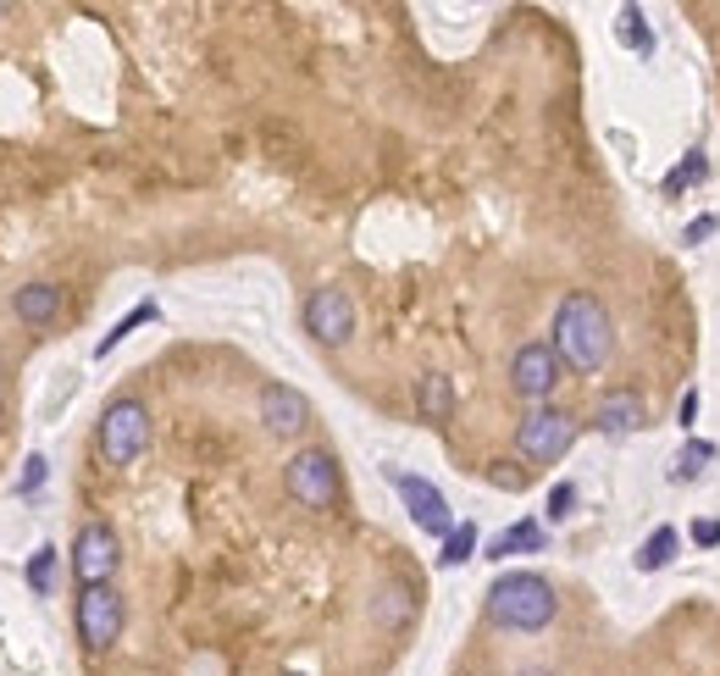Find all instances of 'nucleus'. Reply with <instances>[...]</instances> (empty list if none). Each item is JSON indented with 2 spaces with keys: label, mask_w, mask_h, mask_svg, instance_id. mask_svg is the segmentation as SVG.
<instances>
[{
  "label": "nucleus",
  "mask_w": 720,
  "mask_h": 676,
  "mask_svg": "<svg viewBox=\"0 0 720 676\" xmlns=\"http://www.w3.org/2000/svg\"><path fill=\"white\" fill-rule=\"evenodd\" d=\"M0 18H7V7H0Z\"/></svg>",
  "instance_id": "c756f323"
},
{
  "label": "nucleus",
  "mask_w": 720,
  "mask_h": 676,
  "mask_svg": "<svg viewBox=\"0 0 720 676\" xmlns=\"http://www.w3.org/2000/svg\"><path fill=\"white\" fill-rule=\"evenodd\" d=\"M156 316H161V305H156V299H139V305H134V310H128V316H123V321H117V327H112L106 338H100V345H95V356L106 361V356H112V350L123 345V338H128V332H134L139 321H156Z\"/></svg>",
  "instance_id": "f3484780"
},
{
  "label": "nucleus",
  "mask_w": 720,
  "mask_h": 676,
  "mask_svg": "<svg viewBox=\"0 0 720 676\" xmlns=\"http://www.w3.org/2000/svg\"><path fill=\"white\" fill-rule=\"evenodd\" d=\"M692 543L698 549H720V521L709 516V521H692Z\"/></svg>",
  "instance_id": "bb28decb"
},
{
  "label": "nucleus",
  "mask_w": 720,
  "mask_h": 676,
  "mask_svg": "<svg viewBox=\"0 0 720 676\" xmlns=\"http://www.w3.org/2000/svg\"><path fill=\"white\" fill-rule=\"evenodd\" d=\"M709 461H714V444H703V439H687V444L676 450V483L698 477V472H703Z\"/></svg>",
  "instance_id": "aec40b11"
},
{
  "label": "nucleus",
  "mask_w": 720,
  "mask_h": 676,
  "mask_svg": "<svg viewBox=\"0 0 720 676\" xmlns=\"http://www.w3.org/2000/svg\"><path fill=\"white\" fill-rule=\"evenodd\" d=\"M261 422H266L272 439H299L310 427V400L288 383H266L261 389Z\"/></svg>",
  "instance_id": "9b49d317"
},
{
  "label": "nucleus",
  "mask_w": 720,
  "mask_h": 676,
  "mask_svg": "<svg viewBox=\"0 0 720 676\" xmlns=\"http://www.w3.org/2000/svg\"><path fill=\"white\" fill-rule=\"evenodd\" d=\"M12 310H18V321L45 327V321L62 316V288H56V283H23L18 299H12Z\"/></svg>",
  "instance_id": "ddd939ff"
},
{
  "label": "nucleus",
  "mask_w": 720,
  "mask_h": 676,
  "mask_svg": "<svg viewBox=\"0 0 720 676\" xmlns=\"http://www.w3.org/2000/svg\"><path fill=\"white\" fill-rule=\"evenodd\" d=\"M554 610H560V599L538 571H505L488 588V621L505 632H543L554 621Z\"/></svg>",
  "instance_id": "f03ea898"
},
{
  "label": "nucleus",
  "mask_w": 720,
  "mask_h": 676,
  "mask_svg": "<svg viewBox=\"0 0 720 676\" xmlns=\"http://www.w3.org/2000/svg\"><path fill=\"white\" fill-rule=\"evenodd\" d=\"M593 427H599L604 439H632V433L648 427V405H643L632 389H610V394H599V405H593Z\"/></svg>",
  "instance_id": "f8f14e48"
},
{
  "label": "nucleus",
  "mask_w": 720,
  "mask_h": 676,
  "mask_svg": "<svg viewBox=\"0 0 720 676\" xmlns=\"http://www.w3.org/2000/svg\"><path fill=\"white\" fill-rule=\"evenodd\" d=\"M283 483L288 494L305 505V510H327L338 499V461L327 450H299L288 466H283Z\"/></svg>",
  "instance_id": "39448f33"
},
{
  "label": "nucleus",
  "mask_w": 720,
  "mask_h": 676,
  "mask_svg": "<svg viewBox=\"0 0 720 676\" xmlns=\"http://www.w3.org/2000/svg\"><path fill=\"white\" fill-rule=\"evenodd\" d=\"M145 444H150V411H145V400H134V394L112 400L100 411V455L112 466H134L145 455Z\"/></svg>",
  "instance_id": "7ed1b4c3"
},
{
  "label": "nucleus",
  "mask_w": 720,
  "mask_h": 676,
  "mask_svg": "<svg viewBox=\"0 0 720 676\" xmlns=\"http://www.w3.org/2000/svg\"><path fill=\"white\" fill-rule=\"evenodd\" d=\"M714 228H720V216H698V222H687L681 244H703V239H714Z\"/></svg>",
  "instance_id": "a878e982"
},
{
  "label": "nucleus",
  "mask_w": 720,
  "mask_h": 676,
  "mask_svg": "<svg viewBox=\"0 0 720 676\" xmlns=\"http://www.w3.org/2000/svg\"><path fill=\"white\" fill-rule=\"evenodd\" d=\"M389 483L400 488V499H405V510H411V521L422 527V532H433V538H449L455 532V516H449V499L427 483V477H411V472H389Z\"/></svg>",
  "instance_id": "1a4fd4ad"
},
{
  "label": "nucleus",
  "mask_w": 720,
  "mask_h": 676,
  "mask_svg": "<svg viewBox=\"0 0 720 676\" xmlns=\"http://www.w3.org/2000/svg\"><path fill=\"white\" fill-rule=\"evenodd\" d=\"M676 422L692 433V422H698V389H687V394H681V405H676Z\"/></svg>",
  "instance_id": "cd10ccee"
},
{
  "label": "nucleus",
  "mask_w": 720,
  "mask_h": 676,
  "mask_svg": "<svg viewBox=\"0 0 720 676\" xmlns=\"http://www.w3.org/2000/svg\"><path fill=\"white\" fill-rule=\"evenodd\" d=\"M554 383H560V356H554V345H521L516 361H510V389H516L521 400H549Z\"/></svg>",
  "instance_id": "9d476101"
},
{
  "label": "nucleus",
  "mask_w": 720,
  "mask_h": 676,
  "mask_svg": "<svg viewBox=\"0 0 720 676\" xmlns=\"http://www.w3.org/2000/svg\"><path fill=\"white\" fill-rule=\"evenodd\" d=\"M554 356H560V367H576V372H599L615 356L610 310L593 294L576 288V294L560 299V310H554Z\"/></svg>",
  "instance_id": "f257e3e1"
},
{
  "label": "nucleus",
  "mask_w": 720,
  "mask_h": 676,
  "mask_svg": "<svg viewBox=\"0 0 720 676\" xmlns=\"http://www.w3.org/2000/svg\"><path fill=\"white\" fill-rule=\"evenodd\" d=\"M416 411H422L427 422H449V411H455V389H449L444 372H427V378L416 383Z\"/></svg>",
  "instance_id": "2eb2a0df"
},
{
  "label": "nucleus",
  "mask_w": 720,
  "mask_h": 676,
  "mask_svg": "<svg viewBox=\"0 0 720 676\" xmlns=\"http://www.w3.org/2000/svg\"><path fill=\"white\" fill-rule=\"evenodd\" d=\"M521 676H549V670H521Z\"/></svg>",
  "instance_id": "c85d7f7f"
},
{
  "label": "nucleus",
  "mask_w": 720,
  "mask_h": 676,
  "mask_svg": "<svg viewBox=\"0 0 720 676\" xmlns=\"http://www.w3.org/2000/svg\"><path fill=\"white\" fill-rule=\"evenodd\" d=\"M571 505H576V488H571V483H554V488H549V521H565Z\"/></svg>",
  "instance_id": "393cba45"
},
{
  "label": "nucleus",
  "mask_w": 720,
  "mask_h": 676,
  "mask_svg": "<svg viewBox=\"0 0 720 676\" xmlns=\"http://www.w3.org/2000/svg\"><path fill=\"white\" fill-rule=\"evenodd\" d=\"M676 549H681V532L676 527H654L643 543H637V554H632V566L648 577V571H665L670 560H676Z\"/></svg>",
  "instance_id": "4468645a"
},
{
  "label": "nucleus",
  "mask_w": 720,
  "mask_h": 676,
  "mask_svg": "<svg viewBox=\"0 0 720 676\" xmlns=\"http://www.w3.org/2000/svg\"><path fill=\"white\" fill-rule=\"evenodd\" d=\"M532 549H543V527L538 521H516V527H505L488 543V560H510V554H532Z\"/></svg>",
  "instance_id": "dca6fc26"
},
{
  "label": "nucleus",
  "mask_w": 720,
  "mask_h": 676,
  "mask_svg": "<svg viewBox=\"0 0 720 676\" xmlns=\"http://www.w3.org/2000/svg\"><path fill=\"white\" fill-rule=\"evenodd\" d=\"M45 477H51V461H45V455H29V461H23V477H18V494H23V499L40 494Z\"/></svg>",
  "instance_id": "b1692460"
},
{
  "label": "nucleus",
  "mask_w": 720,
  "mask_h": 676,
  "mask_svg": "<svg viewBox=\"0 0 720 676\" xmlns=\"http://www.w3.org/2000/svg\"><path fill=\"white\" fill-rule=\"evenodd\" d=\"M78 637L89 648H112L123 637V593L106 582V588H84L78 593Z\"/></svg>",
  "instance_id": "6e6552de"
},
{
  "label": "nucleus",
  "mask_w": 720,
  "mask_h": 676,
  "mask_svg": "<svg viewBox=\"0 0 720 676\" xmlns=\"http://www.w3.org/2000/svg\"><path fill=\"white\" fill-rule=\"evenodd\" d=\"M51 566H56V549L40 543L34 560H29V588H34V593H51Z\"/></svg>",
  "instance_id": "5701e85b"
},
{
  "label": "nucleus",
  "mask_w": 720,
  "mask_h": 676,
  "mask_svg": "<svg viewBox=\"0 0 720 676\" xmlns=\"http://www.w3.org/2000/svg\"><path fill=\"white\" fill-rule=\"evenodd\" d=\"M571 444H576V422H571L565 411H554V405H538V411L516 427V450H521V461H532V466L560 461Z\"/></svg>",
  "instance_id": "20e7f679"
},
{
  "label": "nucleus",
  "mask_w": 720,
  "mask_h": 676,
  "mask_svg": "<svg viewBox=\"0 0 720 676\" xmlns=\"http://www.w3.org/2000/svg\"><path fill=\"white\" fill-rule=\"evenodd\" d=\"M372 610H378V621H383V626H400V621L411 615V593L394 582V588H383V593H378V604H372Z\"/></svg>",
  "instance_id": "4be33fe9"
},
{
  "label": "nucleus",
  "mask_w": 720,
  "mask_h": 676,
  "mask_svg": "<svg viewBox=\"0 0 720 676\" xmlns=\"http://www.w3.org/2000/svg\"><path fill=\"white\" fill-rule=\"evenodd\" d=\"M472 554H477V527H472V521H460V527L444 538V554H438V566H444V571H455V566H466Z\"/></svg>",
  "instance_id": "6ab92c4d"
},
{
  "label": "nucleus",
  "mask_w": 720,
  "mask_h": 676,
  "mask_svg": "<svg viewBox=\"0 0 720 676\" xmlns=\"http://www.w3.org/2000/svg\"><path fill=\"white\" fill-rule=\"evenodd\" d=\"M615 34H621V45H626V51L654 56V29L643 23V12H637V7H621V29H615Z\"/></svg>",
  "instance_id": "a211bd4d"
},
{
  "label": "nucleus",
  "mask_w": 720,
  "mask_h": 676,
  "mask_svg": "<svg viewBox=\"0 0 720 676\" xmlns=\"http://www.w3.org/2000/svg\"><path fill=\"white\" fill-rule=\"evenodd\" d=\"M117 560H123V549H117V532L106 521H89L73 538V571H78L84 588H106L117 577Z\"/></svg>",
  "instance_id": "423d86ee"
},
{
  "label": "nucleus",
  "mask_w": 720,
  "mask_h": 676,
  "mask_svg": "<svg viewBox=\"0 0 720 676\" xmlns=\"http://www.w3.org/2000/svg\"><path fill=\"white\" fill-rule=\"evenodd\" d=\"M305 332L321 338V345H349V338H354V299L343 288H332V283L316 288L305 299Z\"/></svg>",
  "instance_id": "0eeeda50"
},
{
  "label": "nucleus",
  "mask_w": 720,
  "mask_h": 676,
  "mask_svg": "<svg viewBox=\"0 0 720 676\" xmlns=\"http://www.w3.org/2000/svg\"><path fill=\"white\" fill-rule=\"evenodd\" d=\"M703 178H709V161H703V150H687V156H681V167L665 178V194H681L687 183H703Z\"/></svg>",
  "instance_id": "412c9836"
}]
</instances>
